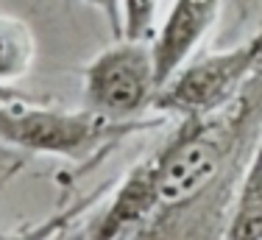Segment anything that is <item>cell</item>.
<instances>
[{"instance_id": "ba28073f", "label": "cell", "mask_w": 262, "mask_h": 240, "mask_svg": "<svg viewBox=\"0 0 262 240\" xmlns=\"http://www.w3.org/2000/svg\"><path fill=\"white\" fill-rule=\"evenodd\" d=\"M106 190H109V187L103 185V187H98V190H90L86 195H78V198L73 201V204H67L64 210L48 215L45 221H39V224H31V226H23V229L11 232V235H3L0 240H51L53 235H59L61 229H67V226H73L76 221L90 215L92 207L103 198Z\"/></svg>"}, {"instance_id": "6da1fadb", "label": "cell", "mask_w": 262, "mask_h": 240, "mask_svg": "<svg viewBox=\"0 0 262 240\" xmlns=\"http://www.w3.org/2000/svg\"><path fill=\"white\" fill-rule=\"evenodd\" d=\"M167 117L109 120L92 109H61L45 101L0 104V143L26 154L56 156L73 165H92L126 137L162 126Z\"/></svg>"}, {"instance_id": "277c9868", "label": "cell", "mask_w": 262, "mask_h": 240, "mask_svg": "<svg viewBox=\"0 0 262 240\" xmlns=\"http://www.w3.org/2000/svg\"><path fill=\"white\" fill-rule=\"evenodd\" d=\"M157 204V168L148 154L117 182L103 212L86 221V240H123L128 232H134L151 218Z\"/></svg>"}, {"instance_id": "7a4b0ae2", "label": "cell", "mask_w": 262, "mask_h": 240, "mask_svg": "<svg viewBox=\"0 0 262 240\" xmlns=\"http://www.w3.org/2000/svg\"><path fill=\"white\" fill-rule=\"evenodd\" d=\"M262 65V28L246 42L190 59L157 90L151 109L167 120L209 117L226 109Z\"/></svg>"}, {"instance_id": "3957f363", "label": "cell", "mask_w": 262, "mask_h": 240, "mask_svg": "<svg viewBox=\"0 0 262 240\" xmlns=\"http://www.w3.org/2000/svg\"><path fill=\"white\" fill-rule=\"evenodd\" d=\"M159 90L151 39L117 36L84 70V106L109 120H137Z\"/></svg>"}, {"instance_id": "8fae6325", "label": "cell", "mask_w": 262, "mask_h": 240, "mask_svg": "<svg viewBox=\"0 0 262 240\" xmlns=\"http://www.w3.org/2000/svg\"><path fill=\"white\" fill-rule=\"evenodd\" d=\"M20 170H23V156L3 151V154H0V190H3V187L9 185Z\"/></svg>"}, {"instance_id": "52a82bcc", "label": "cell", "mask_w": 262, "mask_h": 240, "mask_svg": "<svg viewBox=\"0 0 262 240\" xmlns=\"http://www.w3.org/2000/svg\"><path fill=\"white\" fill-rule=\"evenodd\" d=\"M36 59V39L26 20L0 14V84L26 78Z\"/></svg>"}, {"instance_id": "8992f818", "label": "cell", "mask_w": 262, "mask_h": 240, "mask_svg": "<svg viewBox=\"0 0 262 240\" xmlns=\"http://www.w3.org/2000/svg\"><path fill=\"white\" fill-rule=\"evenodd\" d=\"M226 240H262V137L254 145L246 168H243L237 195L229 215Z\"/></svg>"}, {"instance_id": "5bb4252c", "label": "cell", "mask_w": 262, "mask_h": 240, "mask_svg": "<svg viewBox=\"0 0 262 240\" xmlns=\"http://www.w3.org/2000/svg\"><path fill=\"white\" fill-rule=\"evenodd\" d=\"M221 240H226V237H221Z\"/></svg>"}, {"instance_id": "30bf717a", "label": "cell", "mask_w": 262, "mask_h": 240, "mask_svg": "<svg viewBox=\"0 0 262 240\" xmlns=\"http://www.w3.org/2000/svg\"><path fill=\"white\" fill-rule=\"evenodd\" d=\"M84 3H90V6H95L98 11L106 17V23H109V28H112V34H115V39L117 36H123V23H120V0H84Z\"/></svg>"}, {"instance_id": "9c48e42d", "label": "cell", "mask_w": 262, "mask_h": 240, "mask_svg": "<svg viewBox=\"0 0 262 240\" xmlns=\"http://www.w3.org/2000/svg\"><path fill=\"white\" fill-rule=\"evenodd\" d=\"M159 0H120L123 36L128 39H151Z\"/></svg>"}, {"instance_id": "5b68a950", "label": "cell", "mask_w": 262, "mask_h": 240, "mask_svg": "<svg viewBox=\"0 0 262 240\" xmlns=\"http://www.w3.org/2000/svg\"><path fill=\"white\" fill-rule=\"evenodd\" d=\"M223 0H173L170 11L151 36L154 65H157L159 87L170 78L184 62L192 59L195 48L204 42L209 28L221 14Z\"/></svg>"}, {"instance_id": "4fadbf2b", "label": "cell", "mask_w": 262, "mask_h": 240, "mask_svg": "<svg viewBox=\"0 0 262 240\" xmlns=\"http://www.w3.org/2000/svg\"><path fill=\"white\" fill-rule=\"evenodd\" d=\"M11 101H39V98L23 92L20 87H14V84H0V104H11Z\"/></svg>"}, {"instance_id": "7c38bea8", "label": "cell", "mask_w": 262, "mask_h": 240, "mask_svg": "<svg viewBox=\"0 0 262 240\" xmlns=\"http://www.w3.org/2000/svg\"><path fill=\"white\" fill-rule=\"evenodd\" d=\"M51 240H86V218H81V221H76L73 226L61 229L59 235H53Z\"/></svg>"}]
</instances>
